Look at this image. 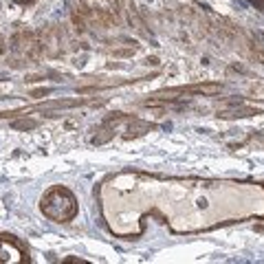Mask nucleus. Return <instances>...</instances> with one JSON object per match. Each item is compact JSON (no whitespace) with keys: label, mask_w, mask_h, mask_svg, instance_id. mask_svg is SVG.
<instances>
[{"label":"nucleus","mask_w":264,"mask_h":264,"mask_svg":"<svg viewBox=\"0 0 264 264\" xmlns=\"http://www.w3.org/2000/svg\"><path fill=\"white\" fill-rule=\"evenodd\" d=\"M42 213L55 222H68L77 213L75 196L66 187H53L42 196Z\"/></svg>","instance_id":"1"},{"label":"nucleus","mask_w":264,"mask_h":264,"mask_svg":"<svg viewBox=\"0 0 264 264\" xmlns=\"http://www.w3.org/2000/svg\"><path fill=\"white\" fill-rule=\"evenodd\" d=\"M25 262L22 249L9 236H0V264H20Z\"/></svg>","instance_id":"2"},{"label":"nucleus","mask_w":264,"mask_h":264,"mask_svg":"<svg viewBox=\"0 0 264 264\" xmlns=\"http://www.w3.org/2000/svg\"><path fill=\"white\" fill-rule=\"evenodd\" d=\"M216 90H220V86L216 84H200V86H183V88H172L170 93H216Z\"/></svg>","instance_id":"3"}]
</instances>
